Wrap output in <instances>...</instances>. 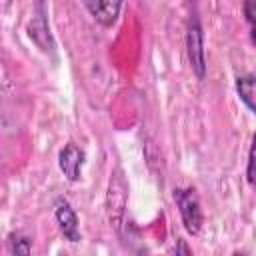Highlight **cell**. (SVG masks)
Masks as SVG:
<instances>
[{
  "label": "cell",
  "mask_w": 256,
  "mask_h": 256,
  "mask_svg": "<svg viewBox=\"0 0 256 256\" xmlns=\"http://www.w3.org/2000/svg\"><path fill=\"white\" fill-rule=\"evenodd\" d=\"M58 256H68V254H66V252H60V254H58Z\"/></svg>",
  "instance_id": "obj_13"
},
{
  "label": "cell",
  "mask_w": 256,
  "mask_h": 256,
  "mask_svg": "<svg viewBox=\"0 0 256 256\" xmlns=\"http://www.w3.org/2000/svg\"><path fill=\"white\" fill-rule=\"evenodd\" d=\"M84 160H86L84 150H82L78 144L68 142V144H64V148H62L60 154H58V166H60V172H62L70 182H78L80 176H82Z\"/></svg>",
  "instance_id": "obj_4"
},
{
  "label": "cell",
  "mask_w": 256,
  "mask_h": 256,
  "mask_svg": "<svg viewBox=\"0 0 256 256\" xmlns=\"http://www.w3.org/2000/svg\"><path fill=\"white\" fill-rule=\"evenodd\" d=\"M174 202L178 206L182 224L186 228L188 234L196 236L202 230L204 224V214H202V206H200V198L196 194L194 188H174Z\"/></svg>",
  "instance_id": "obj_1"
},
{
  "label": "cell",
  "mask_w": 256,
  "mask_h": 256,
  "mask_svg": "<svg viewBox=\"0 0 256 256\" xmlns=\"http://www.w3.org/2000/svg\"><path fill=\"white\" fill-rule=\"evenodd\" d=\"M186 56L192 66L196 78H204L206 74V52H204V32L198 14H192L186 24Z\"/></svg>",
  "instance_id": "obj_2"
},
{
  "label": "cell",
  "mask_w": 256,
  "mask_h": 256,
  "mask_svg": "<svg viewBox=\"0 0 256 256\" xmlns=\"http://www.w3.org/2000/svg\"><path fill=\"white\" fill-rule=\"evenodd\" d=\"M174 256H194L188 242L184 238H176V250H174Z\"/></svg>",
  "instance_id": "obj_11"
},
{
  "label": "cell",
  "mask_w": 256,
  "mask_h": 256,
  "mask_svg": "<svg viewBox=\"0 0 256 256\" xmlns=\"http://www.w3.org/2000/svg\"><path fill=\"white\" fill-rule=\"evenodd\" d=\"M242 10H244L246 22H248V26H250V40H252V44L256 46V2H254V0L244 2V4H242Z\"/></svg>",
  "instance_id": "obj_10"
},
{
  "label": "cell",
  "mask_w": 256,
  "mask_h": 256,
  "mask_svg": "<svg viewBox=\"0 0 256 256\" xmlns=\"http://www.w3.org/2000/svg\"><path fill=\"white\" fill-rule=\"evenodd\" d=\"M246 178L248 184L256 190V134L252 136V144L248 150V166H246Z\"/></svg>",
  "instance_id": "obj_9"
},
{
  "label": "cell",
  "mask_w": 256,
  "mask_h": 256,
  "mask_svg": "<svg viewBox=\"0 0 256 256\" xmlns=\"http://www.w3.org/2000/svg\"><path fill=\"white\" fill-rule=\"evenodd\" d=\"M232 256H248V254H246V252H240V250H238V252H234Z\"/></svg>",
  "instance_id": "obj_12"
},
{
  "label": "cell",
  "mask_w": 256,
  "mask_h": 256,
  "mask_svg": "<svg viewBox=\"0 0 256 256\" xmlns=\"http://www.w3.org/2000/svg\"><path fill=\"white\" fill-rule=\"evenodd\" d=\"M54 218L58 222V228L62 232V236L68 242H80L82 240V232H80V224H78V216L74 212V208L70 206V202L60 196L54 202Z\"/></svg>",
  "instance_id": "obj_3"
},
{
  "label": "cell",
  "mask_w": 256,
  "mask_h": 256,
  "mask_svg": "<svg viewBox=\"0 0 256 256\" xmlns=\"http://www.w3.org/2000/svg\"><path fill=\"white\" fill-rule=\"evenodd\" d=\"M236 94L256 116V74H244L236 78Z\"/></svg>",
  "instance_id": "obj_7"
},
{
  "label": "cell",
  "mask_w": 256,
  "mask_h": 256,
  "mask_svg": "<svg viewBox=\"0 0 256 256\" xmlns=\"http://www.w3.org/2000/svg\"><path fill=\"white\" fill-rule=\"evenodd\" d=\"M84 6L96 22H100L102 26H112L118 18L122 2H84Z\"/></svg>",
  "instance_id": "obj_6"
},
{
  "label": "cell",
  "mask_w": 256,
  "mask_h": 256,
  "mask_svg": "<svg viewBox=\"0 0 256 256\" xmlns=\"http://www.w3.org/2000/svg\"><path fill=\"white\" fill-rule=\"evenodd\" d=\"M28 36L40 50H44V52H52L54 50V38L50 34V26H48L46 10H44L42 2L36 4V12H34L32 20L28 22Z\"/></svg>",
  "instance_id": "obj_5"
},
{
  "label": "cell",
  "mask_w": 256,
  "mask_h": 256,
  "mask_svg": "<svg viewBox=\"0 0 256 256\" xmlns=\"http://www.w3.org/2000/svg\"><path fill=\"white\" fill-rule=\"evenodd\" d=\"M8 250L12 256H30L32 254V240L22 232H12L8 236Z\"/></svg>",
  "instance_id": "obj_8"
}]
</instances>
